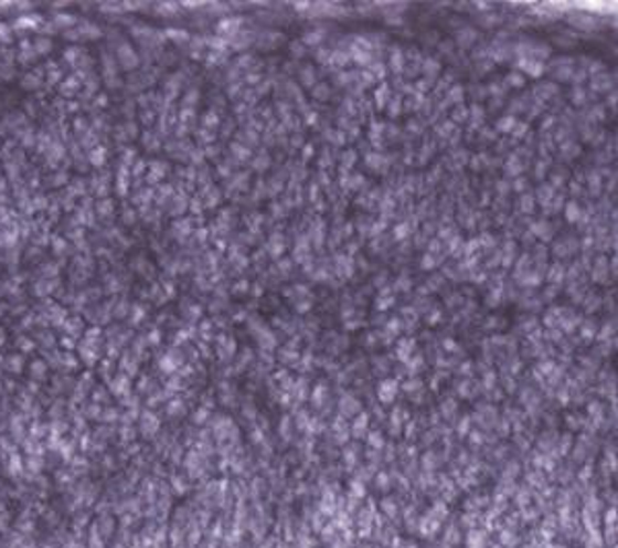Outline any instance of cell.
I'll return each instance as SVG.
<instances>
[{
	"label": "cell",
	"mask_w": 618,
	"mask_h": 548,
	"mask_svg": "<svg viewBox=\"0 0 618 548\" xmlns=\"http://www.w3.org/2000/svg\"><path fill=\"white\" fill-rule=\"evenodd\" d=\"M396 388H398L396 381H384V383L380 386V397H382V400L390 402V400H392V394L396 392Z\"/></svg>",
	"instance_id": "obj_1"
}]
</instances>
